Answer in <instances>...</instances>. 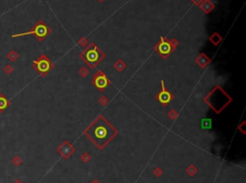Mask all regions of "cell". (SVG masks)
I'll return each instance as SVG.
<instances>
[{"label":"cell","mask_w":246,"mask_h":183,"mask_svg":"<svg viewBox=\"0 0 246 183\" xmlns=\"http://www.w3.org/2000/svg\"><path fill=\"white\" fill-rule=\"evenodd\" d=\"M84 133L98 148L102 149L117 134V129L103 116H98L85 129Z\"/></svg>","instance_id":"6da1fadb"},{"label":"cell","mask_w":246,"mask_h":183,"mask_svg":"<svg viewBox=\"0 0 246 183\" xmlns=\"http://www.w3.org/2000/svg\"><path fill=\"white\" fill-rule=\"evenodd\" d=\"M205 103L216 113H220L232 102V98L220 86H216L205 98Z\"/></svg>","instance_id":"7a4b0ae2"},{"label":"cell","mask_w":246,"mask_h":183,"mask_svg":"<svg viewBox=\"0 0 246 183\" xmlns=\"http://www.w3.org/2000/svg\"><path fill=\"white\" fill-rule=\"evenodd\" d=\"M50 33H51V29L45 24V22L42 20H39L33 26V28L30 29L28 32L12 35V38L15 39V38H19V37L27 36V35H33L39 41H43Z\"/></svg>","instance_id":"3957f363"},{"label":"cell","mask_w":246,"mask_h":183,"mask_svg":"<svg viewBox=\"0 0 246 183\" xmlns=\"http://www.w3.org/2000/svg\"><path fill=\"white\" fill-rule=\"evenodd\" d=\"M80 57L87 64H90L91 67H95L104 59L105 55L95 44H91Z\"/></svg>","instance_id":"277c9868"},{"label":"cell","mask_w":246,"mask_h":183,"mask_svg":"<svg viewBox=\"0 0 246 183\" xmlns=\"http://www.w3.org/2000/svg\"><path fill=\"white\" fill-rule=\"evenodd\" d=\"M32 66L41 77H45L51 71L54 65L45 55H41L39 57V59L34 60Z\"/></svg>","instance_id":"5b68a950"},{"label":"cell","mask_w":246,"mask_h":183,"mask_svg":"<svg viewBox=\"0 0 246 183\" xmlns=\"http://www.w3.org/2000/svg\"><path fill=\"white\" fill-rule=\"evenodd\" d=\"M177 45H178L177 39H172L168 41L165 38H161V41L155 46L154 49L158 51V53H159L163 59H165L166 57H168L172 53V51L176 48Z\"/></svg>","instance_id":"8992f818"},{"label":"cell","mask_w":246,"mask_h":183,"mask_svg":"<svg viewBox=\"0 0 246 183\" xmlns=\"http://www.w3.org/2000/svg\"><path fill=\"white\" fill-rule=\"evenodd\" d=\"M91 83L100 90H103L104 88H106L109 84V81L107 79L106 75H105L102 71H98L94 75Z\"/></svg>","instance_id":"52a82bcc"},{"label":"cell","mask_w":246,"mask_h":183,"mask_svg":"<svg viewBox=\"0 0 246 183\" xmlns=\"http://www.w3.org/2000/svg\"><path fill=\"white\" fill-rule=\"evenodd\" d=\"M156 98L163 106H166V104L169 102H171V100L173 99V95L169 91L165 89V85H164L163 81H162V91L156 96Z\"/></svg>","instance_id":"ba28073f"},{"label":"cell","mask_w":246,"mask_h":183,"mask_svg":"<svg viewBox=\"0 0 246 183\" xmlns=\"http://www.w3.org/2000/svg\"><path fill=\"white\" fill-rule=\"evenodd\" d=\"M12 104V102L9 100L6 95L3 93H0V113H3L6 111V109Z\"/></svg>","instance_id":"9c48e42d"},{"label":"cell","mask_w":246,"mask_h":183,"mask_svg":"<svg viewBox=\"0 0 246 183\" xmlns=\"http://www.w3.org/2000/svg\"><path fill=\"white\" fill-rule=\"evenodd\" d=\"M195 62H196V63H197L200 67H202V68H206V66H207L208 64L210 63V59L205 54H201V55L195 59Z\"/></svg>","instance_id":"30bf717a"},{"label":"cell","mask_w":246,"mask_h":183,"mask_svg":"<svg viewBox=\"0 0 246 183\" xmlns=\"http://www.w3.org/2000/svg\"><path fill=\"white\" fill-rule=\"evenodd\" d=\"M199 6L206 14H210L214 8V4L210 1V0H204V1L202 2Z\"/></svg>","instance_id":"8fae6325"},{"label":"cell","mask_w":246,"mask_h":183,"mask_svg":"<svg viewBox=\"0 0 246 183\" xmlns=\"http://www.w3.org/2000/svg\"><path fill=\"white\" fill-rule=\"evenodd\" d=\"M210 40L213 42V44H214V45H217V44H219V43H220V41L222 40V38H221V36L220 35H219L218 33H214L212 36L210 37Z\"/></svg>","instance_id":"7c38bea8"},{"label":"cell","mask_w":246,"mask_h":183,"mask_svg":"<svg viewBox=\"0 0 246 183\" xmlns=\"http://www.w3.org/2000/svg\"><path fill=\"white\" fill-rule=\"evenodd\" d=\"M19 55L17 54L15 50L10 51V52H9V53L7 54V59H8L9 60H11V62H15V60H16L17 59H19Z\"/></svg>","instance_id":"4fadbf2b"},{"label":"cell","mask_w":246,"mask_h":183,"mask_svg":"<svg viewBox=\"0 0 246 183\" xmlns=\"http://www.w3.org/2000/svg\"><path fill=\"white\" fill-rule=\"evenodd\" d=\"M126 67V64L122 62V60H118V62H117V63L115 64V68L117 69V71H119V72H121L122 70H124V68Z\"/></svg>","instance_id":"5bb4252c"},{"label":"cell","mask_w":246,"mask_h":183,"mask_svg":"<svg viewBox=\"0 0 246 183\" xmlns=\"http://www.w3.org/2000/svg\"><path fill=\"white\" fill-rule=\"evenodd\" d=\"M12 163L15 165V166H19V165L22 163V159H21V157H19V155H15V156H14V157L12 158Z\"/></svg>","instance_id":"9a60e30c"},{"label":"cell","mask_w":246,"mask_h":183,"mask_svg":"<svg viewBox=\"0 0 246 183\" xmlns=\"http://www.w3.org/2000/svg\"><path fill=\"white\" fill-rule=\"evenodd\" d=\"M4 73L5 74H7V75H10V74H12L13 72H14V67L11 65V64H7L5 67H4Z\"/></svg>","instance_id":"2e32d148"},{"label":"cell","mask_w":246,"mask_h":183,"mask_svg":"<svg viewBox=\"0 0 246 183\" xmlns=\"http://www.w3.org/2000/svg\"><path fill=\"white\" fill-rule=\"evenodd\" d=\"M177 114H178V113H177V111L173 109V110H171V111H170V112L168 113V116H169V118H171L172 120H174L175 118H176V117H177Z\"/></svg>","instance_id":"e0dca14e"},{"label":"cell","mask_w":246,"mask_h":183,"mask_svg":"<svg viewBox=\"0 0 246 183\" xmlns=\"http://www.w3.org/2000/svg\"><path fill=\"white\" fill-rule=\"evenodd\" d=\"M99 103L102 104V106H106V104H108V100L106 98V96H102V97L100 98V100H99Z\"/></svg>","instance_id":"ac0fdd59"},{"label":"cell","mask_w":246,"mask_h":183,"mask_svg":"<svg viewBox=\"0 0 246 183\" xmlns=\"http://www.w3.org/2000/svg\"><path fill=\"white\" fill-rule=\"evenodd\" d=\"M87 74H89V70H87V68H82L80 70V75L82 77H86V76H87Z\"/></svg>","instance_id":"d6986e66"},{"label":"cell","mask_w":246,"mask_h":183,"mask_svg":"<svg viewBox=\"0 0 246 183\" xmlns=\"http://www.w3.org/2000/svg\"><path fill=\"white\" fill-rule=\"evenodd\" d=\"M203 1H204V0H191V2H193L195 5H200Z\"/></svg>","instance_id":"ffe728a7"},{"label":"cell","mask_w":246,"mask_h":183,"mask_svg":"<svg viewBox=\"0 0 246 183\" xmlns=\"http://www.w3.org/2000/svg\"><path fill=\"white\" fill-rule=\"evenodd\" d=\"M79 43H80V44H81V45H85V44H86V43H87V40H86L85 39H82L80 40V41H79Z\"/></svg>","instance_id":"44dd1931"},{"label":"cell","mask_w":246,"mask_h":183,"mask_svg":"<svg viewBox=\"0 0 246 183\" xmlns=\"http://www.w3.org/2000/svg\"><path fill=\"white\" fill-rule=\"evenodd\" d=\"M13 183H22V181H21V180H19V179H16V180H15Z\"/></svg>","instance_id":"7402d4cb"},{"label":"cell","mask_w":246,"mask_h":183,"mask_svg":"<svg viewBox=\"0 0 246 183\" xmlns=\"http://www.w3.org/2000/svg\"><path fill=\"white\" fill-rule=\"evenodd\" d=\"M97 1H99V2H103L104 0H97Z\"/></svg>","instance_id":"603a6c76"}]
</instances>
